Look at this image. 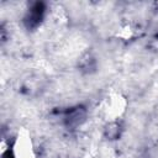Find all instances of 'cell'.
Returning a JSON list of instances; mask_svg holds the SVG:
<instances>
[{
    "mask_svg": "<svg viewBox=\"0 0 158 158\" xmlns=\"http://www.w3.org/2000/svg\"><path fill=\"white\" fill-rule=\"evenodd\" d=\"M127 98L121 93L109 94L101 102V116L109 123L117 122L127 111Z\"/></svg>",
    "mask_w": 158,
    "mask_h": 158,
    "instance_id": "cell-1",
    "label": "cell"
},
{
    "mask_svg": "<svg viewBox=\"0 0 158 158\" xmlns=\"http://www.w3.org/2000/svg\"><path fill=\"white\" fill-rule=\"evenodd\" d=\"M12 158H37L36 146L28 128L20 127L11 143Z\"/></svg>",
    "mask_w": 158,
    "mask_h": 158,
    "instance_id": "cell-2",
    "label": "cell"
},
{
    "mask_svg": "<svg viewBox=\"0 0 158 158\" xmlns=\"http://www.w3.org/2000/svg\"><path fill=\"white\" fill-rule=\"evenodd\" d=\"M115 36H116L117 38H120V40L128 41V40H131V38L135 37V28H133L130 23L122 25V26L117 30V32H116Z\"/></svg>",
    "mask_w": 158,
    "mask_h": 158,
    "instance_id": "cell-3",
    "label": "cell"
},
{
    "mask_svg": "<svg viewBox=\"0 0 158 158\" xmlns=\"http://www.w3.org/2000/svg\"><path fill=\"white\" fill-rule=\"evenodd\" d=\"M10 148H11V147H10V144H7V143H6V141L2 138V139H1V143H0V154H1V156H4L7 151H10Z\"/></svg>",
    "mask_w": 158,
    "mask_h": 158,
    "instance_id": "cell-4",
    "label": "cell"
},
{
    "mask_svg": "<svg viewBox=\"0 0 158 158\" xmlns=\"http://www.w3.org/2000/svg\"><path fill=\"white\" fill-rule=\"evenodd\" d=\"M83 158H91V156H90V154H84Z\"/></svg>",
    "mask_w": 158,
    "mask_h": 158,
    "instance_id": "cell-5",
    "label": "cell"
},
{
    "mask_svg": "<svg viewBox=\"0 0 158 158\" xmlns=\"http://www.w3.org/2000/svg\"><path fill=\"white\" fill-rule=\"evenodd\" d=\"M157 116H158V106H157Z\"/></svg>",
    "mask_w": 158,
    "mask_h": 158,
    "instance_id": "cell-6",
    "label": "cell"
}]
</instances>
